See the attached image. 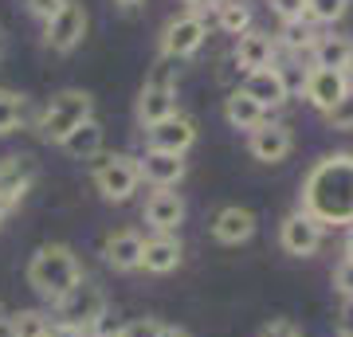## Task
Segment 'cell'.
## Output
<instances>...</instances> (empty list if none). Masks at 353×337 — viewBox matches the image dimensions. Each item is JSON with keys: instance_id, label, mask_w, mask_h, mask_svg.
Wrapping results in <instances>:
<instances>
[{"instance_id": "cell-1", "label": "cell", "mask_w": 353, "mask_h": 337, "mask_svg": "<svg viewBox=\"0 0 353 337\" xmlns=\"http://www.w3.org/2000/svg\"><path fill=\"white\" fill-rule=\"evenodd\" d=\"M303 212L318 224H350L353 227V153H326L310 165L303 181Z\"/></svg>"}, {"instance_id": "cell-2", "label": "cell", "mask_w": 353, "mask_h": 337, "mask_svg": "<svg viewBox=\"0 0 353 337\" xmlns=\"http://www.w3.org/2000/svg\"><path fill=\"white\" fill-rule=\"evenodd\" d=\"M83 263H79V255L67 243H43V247H36V255L28 259V287L36 290V294H43V298L59 302L67 294V290H75L79 283H83Z\"/></svg>"}, {"instance_id": "cell-3", "label": "cell", "mask_w": 353, "mask_h": 337, "mask_svg": "<svg viewBox=\"0 0 353 337\" xmlns=\"http://www.w3.org/2000/svg\"><path fill=\"white\" fill-rule=\"evenodd\" d=\"M90 118H94V94L90 90H79V87H67L59 94H51V102L43 106V114H39V134L51 145H63L79 125L90 122Z\"/></svg>"}, {"instance_id": "cell-4", "label": "cell", "mask_w": 353, "mask_h": 337, "mask_svg": "<svg viewBox=\"0 0 353 337\" xmlns=\"http://www.w3.org/2000/svg\"><path fill=\"white\" fill-rule=\"evenodd\" d=\"M90 181H94V188L102 192V200L126 204L141 185L138 157H130V153H99V157L90 161Z\"/></svg>"}, {"instance_id": "cell-5", "label": "cell", "mask_w": 353, "mask_h": 337, "mask_svg": "<svg viewBox=\"0 0 353 337\" xmlns=\"http://www.w3.org/2000/svg\"><path fill=\"white\" fill-rule=\"evenodd\" d=\"M55 314H59V322L63 325H75V329L94 334L99 322L106 318V290H102L99 283L83 278L75 290H67L63 298L55 302Z\"/></svg>"}, {"instance_id": "cell-6", "label": "cell", "mask_w": 353, "mask_h": 337, "mask_svg": "<svg viewBox=\"0 0 353 337\" xmlns=\"http://www.w3.org/2000/svg\"><path fill=\"white\" fill-rule=\"evenodd\" d=\"M204 39H208V24H204V16H196V12L173 16V20L165 24V32H161V55L185 63V59H192V55L204 48Z\"/></svg>"}, {"instance_id": "cell-7", "label": "cell", "mask_w": 353, "mask_h": 337, "mask_svg": "<svg viewBox=\"0 0 353 337\" xmlns=\"http://www.w3.org/2000/svg\"><path fill=\"white\" fill-rule=\"evenodd\" d=\"M83 36H87V8L79 0H67L63 8L48 20V28H43V43L55 55H71L83 43Z\"/></svg>"}, {"instance_id": "cell-8", "label": "cell", "mask_w": 353, "mask_h": 337, "mask_svg": "<svg viewBox=\"0 0 353 337\" xmlns=\"http://www.w3.org/2000/svg\"><path fill=\"white\" fill-rule=\"evenodd\" d=\"M322 239H326V224H318L310 212H290L283 224H279V243H283V251L287 255H294V259H306V255H314L318 247H322Z\"/></svg>"}, {"instance_id": "cell-9", "label": "cell", "mask_w": 353, "mask_h": 337, "mask_svg": "<svg viewBox=\"0 0 353 337\" xmlns=\"http://www.w3.org/2000/svg\"><path fill=\"white\" fill-rule=\"evenodd\" d=\"M350 87H353L350 75H345V71H330V67H310L306 79H303L306 102H310L314 110H322V114L334 110V106L350 94Z\"/></svg>"}, {"instance_id": "cell-10", "label": "cell", "mask_w": 353, "mask_h": 337, "mask_svg": "<svg viewBox=\"0 0 353 337\" xmlns=\"http://www.w3.org/2000/svg\"><path fill=\"white\" fill-rule=\"evenodd\" d=\"M145 141H150V150H157V153H176V157H185V153L192 150V141H196V122H192L189 114L176 110L173 118L150 125V130H145Z\"/></svg>"}, {"instance_id": "cell-11", "label": "cell", "mask_w": 353, "mask_h": 337, "mask_svg": "<svg viewBox=\"0 0 353 337\" xmlns=\"http://www.w3.org/2000/svg\"><path fill=\"white\" fill-rule=\"evenodd\" d=\"M36 176H39V165L32 161V157L12 153V157H4V161H0V200L8 204V212H12L16 204L32 192Z\"/></svg>"}, {"instance_id": "cell-12", "label": "cell", "mask_w": 353, "mask_h": 337, "mask_svg": "<svg viewBox=\"0 0 353 337\" xmlns=\"http://www.w3.org/2000/svg\"><path fill=\"white\" fill-rule=\"evenodd\" d=\"M248 150H252L255 161L279 165V161H287L290 150H294V134H290V125H283V122H263L259 130H252Z\"/></svg>"}, {"instance_id": "cell-13", "label": "cell", "mask_w": 353, "mask_h": 337, "mask_svg": "<svg viewBox=\"0 0 353 337\" xmlns=\"http://www.w3.org/2000/svg\"><path fill=\"white\" fill-rule=\"evenodd\" d=\"M141 216H145V224H150L157 236H176V227L185 224V200H181V192H173V188H157V192H150Z\"/></svg>"}, {"instance_id": "cell-14", "label": "cell", "mask_w": 353, "mask_h": 337, "mask_svg": "<svg viewBox=\"0 0 353 337\" xmlns=\"http://www.w3.org/2000/svg\"><path fill=\"white\" fill-rule=\"evenodd\" d=\"M255 236V212L240 208V204H224L220 212L212 216V239L224 243V247H240Z\"/></svg>"}, {"instance_id": "cell-15", "label": "cell", "mask_w": 353, "mask_h": 337, "mask_svg": "<svg viewBox=\"0 0 353 337\" xmlns=\"http://www.w3.org/2000/svg\"><path fill=\"white\" fill-rule=\"evenodd\" d=\"M138 169H141V181H150L153 188H176L185 181V173H189L185 157H176V153H157V150L145 153L138 161Z\"/></svg>"}, {"instance_id": "cell-16", "label": "cell", "mask_w": 353, "mask_h": 337, "mask_svg": "<svg viewBox=\"0 0 353 337\" xmlns=\"http://www.w3.org/2000/svg\"><path fill=\"white\" fill-rule=\"evenodd\" d=\"M141 247L145 239L138 232H110L102 239V259L114 271H141Z\"/></svg>"}, {"instance_id": "cell-17", "label": "cell", "mask_w": 353, "mask_h": 337, "mask_svg": "<svg viewBox=\"0 0 353 337\" xmlns=\"http://www.w3.org/2000/svg\"><path fill=\"white\" fill-rule=\"evenodd\" d=\"M243 90L252 94L263 110H275V106H283L290 94L287 79H283V71L279 67H263V71H252V75L243 79Z\"/></svg>"}, {"instance_id": "cell-18", "label": "cell", "mask_w": 353, "mask_h": 337, "mask_svg": "<svg viewBox=\"0 0 353 337\" xmlns=\"http://www.w3.org/2000/svg\"><path fill=\"white\" fill-rule=\"evenodd\" d=\"M236 63H240L243 71L252 75V71H263V67H275V39L271 32H243L236 39Z\"/></svg>"}, {"instance_id": "cell-19", "label": "cell", "mask_w": 353, "mask_h": 337, "mask_svg": "<svg viewBox=\"0 0 353 337\" xmlns=\"http://www.w3.org/2000/svg\"><path fill=\"white\" fill-rule=\"evenodd\" d=\"M185 259V247H181V239L176 236H153L145 239V247H141V267L150 271V275H169L176 271Z\"/></svg>"}, {"instance_id": "cell-20", "label": "cell", "mask_w": 353, "mask_h": 337, "mask_svg": "<svg viewBox=\"0 0 353 337\" xmlns=\"http://www.w3.org/2000/svg\"><path fill=\"white\" fill-rule=\"evenodd\" d=\"M224 118H228L232 130H248V134H252V130H259V125L267 122V110L240 87V90H232V94L224 99Z\"/></svg>"}, {"instance_id": "cell-21", "label": "cell", "mask_w": 353, "mask_h": 337, "mask_svg": "<svg viewBox=\"0 0 353 337\" xmlns=\"http://www.w3.org/2000/svg\"><path fill=\"white\" fill-rule=\"evenodd\" d=\"M176 114V90H157V87H141L138 94V122L150 130V125L165 122Z\"/></svg>"}, {"instance_id": "cell-22", "label": "cell", "mask_w": 353, "mask_h": 337, "mask_svg": "<svg viewBox=\"0 0 353 337\" xmlns=\"http://www.w3.org/2000/svg\"><path fill=\"white\" fill-rule=\"evenodd\" d=\"M350 51H353V39L350 36H334V32H318L314 48V67H330V71H345V63H350Z\"/></svg>"}, {"instance_id": "cell-23", "label": "cell", "mask_w": 353, "mask_h": 337, "mask_svg": "<svg viewBox=\"0 0 353 337\" xmlns=\"http://www.w3.org/2000/svg\"><path fill=\"white\" fill-rule=\"evenodd\" d=\"M102 141H106V130H102L94 118H90V122L79 125L75 134H71V138L59 145V150H63L67 157H75V161H94V157L102 153Z\"/></svg>"}, {"instance_id": "cell-24", "label": "cell", "mask_w": 353, "mask_h": 337, "mask_svg": "<svg viewBox=\"0 0 353 337\" xmlns=\"http://www.w3.org/2000/svg\"><path fill=\"white\" fill-rule=\"evenodd\" d=\"M216 24H220V32L240 39L243 32H252V8L243 0H220L216 4Z\"/></svg>"}, {"instance_id": "cell-25", "label": "cell", "mask_w": 353, "mask_h": 337, "mask_svg": "<svg viewBox=\"0 0 353 337\" xmlns=\"http://www.w3.org/2000/svg\"><path fill=\"white\" fill-rule=\"evenodd\" d=\"M8 337H51V318L43 310H16L8 318Z\"/></svg>"}, {"instance_id": "cell-26", "label": "cell", "mask_w": 353, "mask_h": 337, "mask_svg": "<svg viewBox=\"0 0 353 337\" xmlns=\"http://www.w3.org/2000/svg\"><path fill=\"white\" fill-rule=\"evenodd\" d=\"M24 118H28V94L0 87V134H12Z\"/></svg>"}, {"instance_id": "cell-27", "label": "cell", "mask_w": 353, "mask_h": 337, "mask_svg": "<svg viewBox=\"0 0 353 337\" xmlns=\"http://www.w3.org/2000/svg\"><path fill=\"white\" fill-rule=\"evenodd\" d=\"M279 39H283V48H290V51H310L318 32L310 28V20H290V24H283Z\"/></svg>"}, {"instance_id": "cell-28", "label": "cell", "mask_w": 353, "mask_h": 337, "mask_svg": "<svg viewBox=\"0 0 353 337\" xmlns=\"http://www.w3.org/2000/svg\"><path fill=\"white\" fill-rule=\"evenodd\" d=\"M176 59L169 55H157V63L150 67V75H145V87H157V90H176Z\"/></svg>"}, {"instance_id": "cell-29", "label": "cell", "mask_w": 353, "mask_h": 337, "mask_svg": "<svg viewBox=\"0 0 353 337\" xmlns=\"http://www.w3.org/2000/svg\"><path fill=\"white\" fill-rule=\"evenodd\" d=\"M350 8V0H310L306 4V20H318V24H334L341 20Z\"/></svg>"}, {"instance_id": "cell-30", "label": "cell", "mask_w": 353, "mask_h": 337, "mask_svg": "<svg viewBox=\"0 0 353 337\" xmlns=\"http://www.w3.org/2000/svg\"><path fill=\"white\" fill-rule=\"evenodd\" d=\"M161 329L165 325L157 318H134V322H126L118 329V337H161Z\"/></svg>"}, {"instance_id": "cell-31", "label": "cell", "mask_w": 353, "mask_h": 337, "mask_svg": "<svg viewBox=\"0 0 353 337\" xmlns=\"http://www.w3.org/2000/svg\"><path fill=\"white\" fill-rule=\"evenodd\" d=\"M326 122H330V130H353V87H350V94L326 114Z\"/></svg>"}, {"instance_id": "cell-32", "label": "cell", "mask_w": 353, "mask_h": 337, "mask_svg": "<svg viewBox=\"0 0 353 337\" xmlns=\"http://www.w3.org/2000/svg\"><path fill=\"white\" fill-rule=\"evenodd\" d=\"M306 4H310V0H271V12H275L283 24H290V20H306Z\"/></svg>"}, {"instance_id": "cell-33", "label": "cell", "mask_w": 353, "mask_h": 337, "mask_svg": "<svg viewBox=\"0 0 353 337\" xmlns=\"http://www.w3.org/2000/svg\"><path fill=\"white\" fill-rule=\"evenodd\" d=\"M334 290L341 298H353V259H341L338 271H334Z\"/></svg>"}, {"instance_id": "cell-34", "label": "cell", "mask_w": 353, "mask_h": 337, "mask_svg": "<svg viewBox=\"0 0 353 337\" xmlns=\"http://www.w3.org/2000/svg\"><path fill=\"white\" fill-rule=\"evenodd\" d=\"M259 337H303V329L290 322V318H275V322H267L259 329Z\"/></svg>"}, {"instance_id": "cell-35", "label": "cell", "mask_w": 353, "mask_h": 337, "mask_svg": "<svg viewBox=\"0 0 353 337\" xmlns=\"http://www.w3.org/2000/svg\"><path fill=\"white\" fill-rule=\"evenodd\" d=\"M63 4H67V0H28V12L36 16V20H43V24H48V20L59 12Z\"/></svg>"}, {"instance_id": "cell-36", "label": "cell", "mask_w": 353, "mask_h": 337, "mask_svg": "<svg viewBox=\"0 0 353 337\" xmlns=\"http://www.w3.org/2000/svg\"><path fill=\"white\" fill-rule=\"evenodd\" d=\"M338 334H341V337H353V298L341 302V314H338Z\"/></svg>"}, {"instance_id": "cell-37", "label": "cell", "mask_w": 353, "mask_h": 337, "mask_svg": "<svg viewBox=\"0 0 353 337\" xmlns=\"http://www.w3.org/2000/svg\"><path fill=\"white\" fill-rule=\"evenodd\" d=\"M51 337H90V334H87V329H75V325L55 322V325H51Z\"/></svg>"}, {"instance_id": "cell-38", "label": "cell", "mask_w": 353, "mask_h": 337, "mask_svg": "<svg viewBox=\"0 0 353 337\" xmlns=\"http://www.w3.org/2000/svg\"><path fill=\"white\" fill-rule=\"evenodd\" d=\"M216 4H220V0H189V8H192L196 16H201L204 8H216Z\"/></svg>"}, {"instance_id": "cell-39", "label": "cell", "mask_w": 353, "mask_h": 337, "mask_svg": "<svg viewBox=\"0 0 353 337\" xmlns=\"http://www.w3.org/2000/svg\"><path fill=\"white\" fill-rule=\"evenodd\" d=\"M161 337H189V329H181V325H165Z\"/></svg>"}, {"instance_id": "cell-40", "label": "cell", "mask_w": 353, "mask_h": 337, "mask_svg": "<svg viewBox=\"0 0 353 337\" xmlns=\"http://www.w3.org/2000/svg\"><path fill=\"white\" fill-rule=\"evenodd\" d=\"M345 259H353V227L345 232Z\"/></svg>"}, {"instance_id": "cell-41", "label": "cell", "mask_w": 353, "mask_h": 337, "mask_svg": "<svg viewBox=\"0 0 353 337\" xmlns=\"http://www.w3.org/2000/svg\"><path fill=\"white\" fill-rule=\"evenodd\" d=\"M114 4H122V8H138L141 0H114Z\"/></svg>"}, {"instance_id": "cell-42", "label": "cell", "mask_w": 353, "mask_h": 337, "mask_svg": "<svg viewBox=\"0 0 353 337\" xmlns=\"http://www.w3.org/2000/svg\"><path fill=\"white\" fill-rule=\"evenodd\" d=\"M4 48H8V36H4V28H0V59H4Z\"/></svg>"}, {"instance_id": "cell-43", "label": "cell", "mask_w": 353, "mask_h": 337, "mask_svg": "<svg viewBox=\"0 0 353 337\" xmlns=\"http://www.w3.org/2000/svg\"><path fill=\"white\" fill-rule=\"evenodd\" d=\"M4 216H8V204H4V200H0V224H4Z\"/></svg>"}, {"instance_id": "cell-44", "label": "cell", "mask_w": 353, "mask_h": 337, "mask_svg": "<svg viewBox=\"0 0 353 337\" xmlns=\"http://www.w3.org/2000/svg\"><path fill=\"white\" fill-rule=\"evenodd\" d=\"M345 75L353 79V51H350V63H345Z\"/></svg>"}, {"instance_id": "cell-45", "label": "cell", "mask_w": 353, "mask_h": 337, "mask_svg": "<svg viewBox=\"0 0 353 337\" xmlns=\"http://www.w3.org/2000/svg\"><path fill=\"white\" fill-rule=\"evenodd\" d=\"M90 337H118V334H99V329H94V334H90Z\"/></svg>"}, {"instance_id": "cell-46", "label": "cell", "mask_w": 353, "mask_h": 337, "mask_svg": "<svg viewBox=\"0 0 353 337\" xmlns=\"http://www.w3.org/2000/svg\"><path fill=\"white\" fill-rule=\"evenodd\" d=\"M0 325H4V310H0Z\"/></svg>"}]
</instances>
